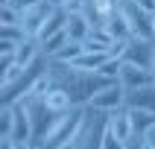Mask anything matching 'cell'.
Returning a JSON list of instances; mask_svg holds the SVG:
<instances>
[{
	"instance_id": "1",
	"label": "cell",
	"mask_w": 155,
	"mask_h": 149,
	"mask_svg": "<svg viewBox=\"0 0 155 149\" xmlns=\"http://www.w3.org/2000/svg\"><path fill=\"white\" fill-rule=\"evenodd\" d=\"M50 76H53V85L64 88L70 96H73V102L76 105H88L91 102V96L105 88L111 79L100 76L97 70H79L73 64H64V61H53L50 59Z\"/></svg>"
},
{
	"instance_id": "2",
	"label": "cell",
	"mask_w": 155,
	"mask_h": 149,
	"mask_svg": "<svg viewBox=\"0 0 155 149\" xmlns=\"http://www.w3.org/2000/svg\"><path fill=\"white\" fill-rule=\"evenodd\" d=\"M85 108L88 105H73L70 111L59 114L56 123L50 126V131L41 138L38 146L41 149H61V146H70L79 134V126H82V117H85Z\"/></svg>"
},
{
	"instance_id": "3",
	"label": "cell",
	"mask_w": 155,
	"mask_h": 149,
	"mask_svg": "<svg viewBox=\"0 0 155 149\" xmlns=\"http://www.w3.org/2000/svg\"><path fill=\"white\" fill-rule=\"evenodd\" d=\"M105 129H108V114L94 111V108H85L79 134H76V140H73V149H103Z\"/></svg>"
},
{
	"instance_id": "4",
	"label": "cell",
	"mask_w": 155,
	"mask_h": 149,
	"mask_svg": "<svg viewBox=\"0 0 155 149\" xmlns=\"http://www.w3.org/2000/svg\"><path fill=\"white\" fill-rule=\"evenodd\" d=\"M126 105V88L120 82H108L105 88H100L94 96H91V102L88 108H94V111H103V114H111L117 108Z\"/></svg>"
},
{
	"instance_id": "5",
	"label": "cell",
	"mask_w": 155,
	"mask_h": 149,
	"mask_svg": "<svg viewBox=\"0 0 155 149\" xmlns=\"http://www.w3.org/2000/svg\"><path fill=\"white\" fill-rule=\"evenodd\" d=\"M120 12L126 15V21L132 24V32H135V35L155 38V15L143 12L135 0H120Z\"/></svg>"
},
{
	"instance_id": "6",
	"label": "cell",
	"mask_w": 155,
	"mask_h": 149,
	"mask_svg": "<svg viewBox=\"0 0 155 149\" xmlns=\"http://www.w3.org/2000/svg\"><path fill=\"white\" fill-rule=\"evenodd\" d=\"M152 56H155V38L132 35L129 41H126V53H123V61H132V64H140V67L152 70Z\"/></svg>"
},
{
	"instance_id": "7",
	"label": "cell",
	"mask_w": 155,
	"mask_h": 149,
	"mask_svg": "<svg viewBox=\"0 0 155 149\" xmlns=\"http://www.w3.org/2000/svg\"><path fill=\"white\" fill-rule=\"evenodd\" d=\"M56 6H50L47 0H41V3H35V6L24 9L21 12V26H24V32L29 35V38H38V29L44 26V21L50 18V12Z\"/></svg>"
},
{
	"instance_id": "8",
	"label": "cell",
	"mask_w": 155,
	"mask_h": 149,
	"mask_svg": "<svg viewBox=\"0 0 155 149\" xmlns=\"http://www.w3.org/2000/svg\"><path fill=\"white\" fill-rule=\"evenodd\" d=\"M117 82H120L126 91H135V88H143V85H152V70L140 67V64H132V61H123L120 67V76H117Z\"/></svg>"
},
{
	"instance_id": "9",
	"label": "cell",
	"mask_w": 155,
	"mask_h": 149,
	"mask_svg": "<svg viewBox=\"0 0 155 149\" xmlns=\"http://www.w3.org/2000/svg\"><path fill=\"white\" fill-rule=\"evenodd\" d=\"M15 105V123H12V140H32V117L26 111L24 102H12Z\"/></svg>"
},
{
	"instance_id": "10",
	"label": "cell",
	"mask_w": 155,
	"mask_h": 149,
	"mask_svg": "<svg viewBox=\"0 0 155 149\" xmlns=\"http://www.w3.org/2000/svg\"><path fill=\"white\" fill-rule=\"evenodd\" d=\"M108 131H111L114 138H120L123 143L132 138V114H129V108H126V105L108 114Z\"/></svg>"
},
{
	"instance_id": "11",
	"label": "cell",
	"mask_w": 155,
	"mask_h": 149,
	"mask_svg": "<svg viewBox=\"0 0 155 149\" xmlns=\"http://www.w3.org/2000/svg\"><path fill=\"white\" fill-rule=\"evenodd\" d=\"M126 105L155 114V82L152 85H143V88H135V91H126Z\"/></svg>"
},
{
	"instance_id": "12",
	"label": "cell",
	"mask_w": 155,
	"mask_h": 149,
	"mask_svg": "<svg viewBox=\"0 0 155 149\" xmlns=\"http://www.w3.org/2000/svg\"><path fill=\"white\" fill-rule=\"evenodd\" d=\"M44 105L50 108V111H56V114H64V111H70L73 108V96L64 91V88H59V85H53L47 94H44Z\"/></svg>"
},
{
	"instance_id": "13",
	"label": "cell",
	"mask_w": 155,
	"mask_h": 149,
	"mask_svg": "<svg viewBox=\"0 0 155 149\" xmlns=\"http://www.w3.org/2000/svg\"><path fill=\"white\" fill-rule=\"evenodd\" d=\"M103 29L111 35L114 41H117V38H132V35H135V32H132V24L126 21V15L120 12V6L114 9L111 15H108V21H105V26H103Z\"/></svg>"
},
{
	"instance_id": "14",
	"label": "cell",
	"mask_w": 155,
	"mask_h": 149,
	"mask_svg": "<svg viewBox=\"0 0 155 149\" xmlns=\"http://www.w3.org/2000/svg\"><path fill=\"white\" fill-rule=\"evenodd\" d=\"M68 18H70V15L64 12V9H53V12H50V18L44 21V26L38 29V41H47L50 35L61 32V29L68 26Z\"/></svg>"
},
{
	"instance_id": "15",
	"label": "cell",
	"mask_w": 155,
	"mask_h": 149,
	"mask_svg": "<svg viewBox=\"0 0 155 149\" xmlns=\"http://www.w3.org/2000/svg\"><path fill=\"white\" fill-rule=\"evenodd\" d=\"M38 56H41V41L38 38H26L24 44H18V50H15V61L21 67H29Z\"/></svg>"
},
{
	"instance_id": "16",
	"label": "cell",
	"mask_w": 155,
	"mask_h": 149,
	"mask_svg": "<svg viewBox=\"0 0 155 149\" xmlns=\"http://www.w3.org/2000/svg\"><path fill=\"white\" fill-rule=\"evenodd\" d=\"M64 29H68L70 41H85L88 35H91V29H94V26H91V21L79 12V15H70V18H68V26H64Z\"/></svg>"
},
{
	"instance_id": "17",
	"label": "cell",
	"mask_w": 155,
	"mask_h": 149,
	"mask_svg": "<svg viewBox=\"0 0 155 149\" xmlns=\"http://www.w3.org/2000/svg\"><path fill=\"white\" fill-rule=\"evenodd\" d=\"M108 59V53H91V50H85L79 59H73V61H64V64H73V67H79V70H100V64Z\"/></svg>"
},
{
	"instance_id": "18",
	"label": "cell",
	"mask_w": 155,
	"mask_h": 149,
	"mask_svg": "<svg viewBox=\"0 0 155 149\" xmlns=\"http://www.w3.org/2000/svg\"><path fill=\"white\" fill-rule=\"evenodd\" d=\"M64 44H70V35H68V29H61V32H56V35H50L47 41H41V53L47 56V59H53L56 53L64 47Z\"/></svg>"
},
{
	"instance_id": "19",
	"label": "cell",
	"mask_w": 155,
	"mask_h": 149,
	"mask_svg": "<svg viewBox=\"0 0 155 149\" xmlns=\"http://www.w3.org/2000/svg\"><path fill=\"white\" fill-rule=\"evenodd\" d=\"M85 53V47H82V41H70V44H64L56 56H53V61H73V59H79Z\"/></svg>"
},
{
	"instance_id": "20",
	"label": "cell",
	"mask_w": 155,
	"mask_h": 149,
	"mask_svg": "<svg viewBox=\"0 0 155 149\" xmlns=\"http://www.w3.org/2000/svg\"><path fill=\"white\" fill-rule=\"evenodd\" d=\"M29 35L24 32L21 24H12V26H0V41H12V44H24Z\"/></svg>"
},
{
	"instance_id": "21",
	"label": "cell",
	"mask_w": 155,
	"mask_h": 149,
	"mask_svg": "<svg viewBox=\"0 0 155 149\" xmlns=\"http://www.w3.org/2000/svg\"><path fill=\"white\" fill-rule=\"evenodd\" d=\"M15 123V105H0V138H12Z\"/></svg>"
},
{
	"instance_id": "22",
	"label": "cell",
	"mask_w": 155,
	"mask_h": 149,
	"mask_svg": "<svg viewBox=\"0 0 155 149\" xmlns=\"http://www.w3.org/2000/svg\"><path fill=\"white\" fill-rule=\"evenodd\" d=\"M120 67H123V59H105L103 64H100V76L111 79V82H117V76H120Z\"/></svg>"
},
{
	"instance_id": "23",
	"label": "cell",
	"mask_w": 155,
	"mask_h": 149,
	"mask_svg": "<svg viewBox=\"0 0 155 149\" xmlns=\"http://www.w3.org/2000/svg\"><path fill=\"white\" fill-rule=\"evenodd\" d=\"M103 149H126V143H123L120 138H114L111 131L105 129V138H103Z\"/></svg>"
},
{
	"instance_id": "24",
	"label": "cell",
	"mask_w": 155,
	"mask_h": 149,
	"mask_svg": "<svg viewBox=\"0 0 155 149\" xmlns=\"http://www.w3.org/2000/svg\"><path fill=\"white\" fill-rule=\"evenodd\" d=\"M35 3H41V0H12V9H18V12H24V9L35 6Z\"/></svg>"
},
{
	"instance_id": "25",
	"label": "cell",
	"mask_w": 155,
	"mask_h": 149,
	"mask_svg": "<svg viewBox=\"0 0 155 149\" xmlns=\"http://www.w3.org/2000/svg\"><path fill=\"white\" fill-rule=\"evenodd\" d=\"M143 12H149V15H155V0H135Z\"/></svg>"
},
{
	"instance_id": "26",
	"label": "cell",
	"mask_w": 155,
	"mask_h": 149,
	"mask_svg": "<svg viewBox=\"0 0 155 149\" xmlns=\"http://www.w3.org/2000/svg\"><path fill=\"white\" fill-rule=\"evenodd\" d=\"M152 79H155V56H152Z\"/></svg>"
},
{
	"instance_id": "27",
	"label": "cell",
	"mask_w": 155,
	"mask_h": 149,
	"mask_svg": "<svg viewBox=\"0 0 155 149\" xmlns=\"http://www.w3.org/2000/svg\"><path fill=\"white\" fill-rule=\"evenodd\" d=\"M140 149H152V146H149V143H147V140H143V146H140Z\"/></svg>"
},
{
	"instance_id": "28",
	"label": "cell",
	"mask_w": 155,
	"mask_h": 149,
	"mask_svg": "<svg viewBox=\"0 0 155 149\" xmlns=\"http://www.w3.org/2000/svg\"><path fill=\"white\" fill-rule=\"evenodd\" d=\"M61 149H73V143H70V146H61Z\"/></svg>"
}]
</instances>
